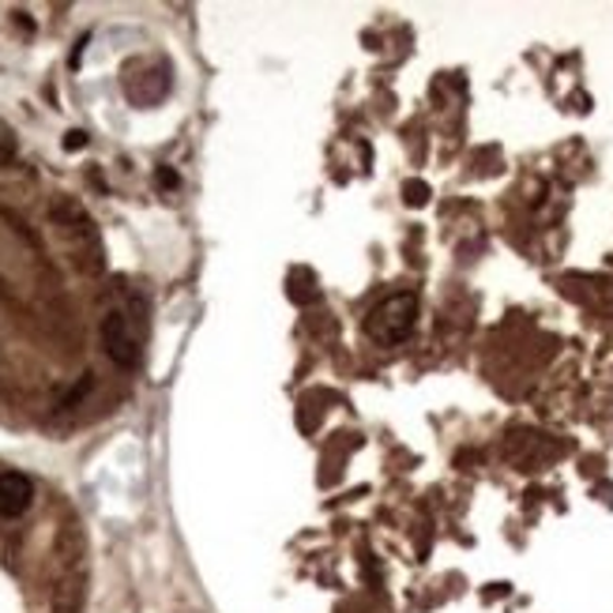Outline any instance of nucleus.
Returning a JSON list of instances; mask_svg holds the SVG:
<instances>
[{"label":"nucleus","mask_w":613,"mask_h":613,"mask_svg":"<svg viewBox=\"0 0 613 613\" xmlns=\"http://www.w3.org/2000/svg\"><path fill=\"white\" fill-rule=\"evenodd\" d=\"M414 323H419V297L414 294H388L377 302L365 317V335L380 346H399L411 339Z\"/></svg>","instance_id":"nucleus-1"},{"label":"nucleus","mask_w":613,"mask_h":613,"mask_svg":"<svg viewBox=\"0 0 613 613\" xmlns=\"http://www.w3.org/2000/svg\"><path fill=\"white\" fill-rule=\"evenodd\" d=\"M102 346H106L109 362L121 365V369H132L140 362V346H135V335L125 313H106L102 317Z\"/></svg>","instance_id":"nucleus-2"},{"label":"nucleus","mask_w":613,"mask_h":613,"mask_svg":"<svg viewBox=\"0 0 613 613\" xmlns=\"http://www.w3.org/2000/svg\"><path fill=\"white\" fill-rule=\"evenodd\" d=\"M34 500V482L20 471H4L0 474V516L12 519L23 516Z\"/></svg>","instance_id":"nucleus-3"},{"label":"nucleus","mask_w":613,"mask_h":613,"mask_svg":"<svg viewBox=\"0 0 613 613\" xmlns=\"http://www.w3.org/2000/svg\"><path fill=\"white\" fill-rule=\"evenodd\" d=\"M286 294H291L297 305L313 302V297H317V291H313V275H309V271H305V268L291 271V279H286Z\"/></svg>","instance_id":"nucleus-4"},{"label":"nucleus","mask_w":613,"mask_h":613,"mask_svg":"<svg viewBox=\"0 0 613 613\" xmlns=\"http://www.w3.org/2000/svg\"><path fill=\"white\" fill-rule=\"evenodd\" d=\"M403 196H406V203H414V208H422V203H429V185H425V181H406Z\"/></svg>","instance_id":"nucleus-5"},{"label":"nucleus","mask_w":613,"mask_h":613,"mask_svg":"<svg viewBox=\"0 0 613 613\" xmlns=\"http://www.w3.org/2000/svg\"><path fill=\"white\" fill-rule=\"evenodd\" d=\"M15 158V135H12V129H8L4 121H0V166H4V162H12Z\"/></svg>","instance_id":"nucleus-6"},{"label":"nucleus","mask_w":613,"mask_h":613,"mask_svg":"<svg viewBox=\"0 0 613 613\" xmlns=\"http://www.w3.org/2000/svg\"><path fill=\"white\" fill-rule=\"evenodd\" d=\"M91 385H95V380H91V373H87V377H83L80 385H75V388L68 391V396L61 399V406H64V411H68V406H75V403H80V399H83V396H87V391H91Z\"/></svg>","instance_id":"nucleus-7"},{"label":"nucleus","mask_w":613,"mask_h":613,"mask_svg":"<svg viewBox=\"0 0 613 613\" xmlns=\"http://www.w3.org/2000/svg\"><path fill=\"white\" fill-rule=\"evenodd\" d=\"M83 148H87V132L83 129H72L64 135V151H83Z\"/></svg>","instance_id":"nucleus-8"},{"label":"nucleus","mask_w":613,"mask_h":613,"mask_svg":"<svg viewBox=\"0 0 613 613\" xmlns=\"http://www.w3.org/2000/svg\"><path fill=\"white\" fill-rule=\"evenodd\" d=\"M155 181H158V189H177V174L169 166H158Z\"/></svg>","instance_id":"nucleus-9"}]
</instances>
